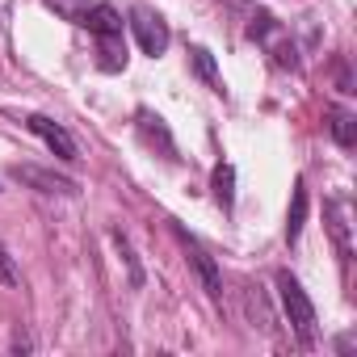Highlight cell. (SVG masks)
Segmentation results:
<instances>
[{"instance_id":"cell-1","label":"cell","mask_w":357,"mask_h":357,"mask_svg":"<svg viewBox=\"0 0 357 357\" xmlns=\"http://www.w3.org/2000/svg\"><path fill=\"white\" fill-rule=\"evenodd\" d=\"M278 298H282V311H286L290 328L298 332V340H303V344H311V340H315V307H311L307 290L298 286V278L278 273Z\"/></svg>"},{"instance_id":"cell-2","label":"cell","mask_w":357,"mask_h":357,"mask_svg":"<svg viewBox=\"0 0 357 357\" xmlns=\"http://www.w3.org/2000/svg\"><path fill=\"white\" fill-rule=\"evenodd\" d=\"M130 30H135L139 47H143V55L160 59V55L168 51V26H164L160 13H151V9H135V13H130Z\"/></svg>"},{"instance_id":"cell-3","label":"cell","mask_w":357,"mask_h":357,"mask_svg":"<svg viewBox=\"0 0 357 357\" xmlns=\"http://www.w3.org/2000/svg\"><path fill=\"white\" fill-rule=\"evenodd\" d=\"M176 240L185 244V252H190V261H194V269H198V278H202V286H206V294L219 303L223 298V278H219V269H215V261H211V252L198 244V240H190L181 227H176Z\"/></svg>"},{"instance_id":"cell-4","label":"cell","mask_w":357,"mask_h":357,"mask_svg":"<svg viewBox=\"0 0 357 357\" xmlns=\"http://www.w3.org/2000/svg\"><path fill=\"white\" fill-rule=\"evenodd\" d=\"M30 130H34V135H38V139H43L59 160H68V164L76 160V143H72V135H68L59 122H51L47 114H30Z\"/></svg>"},{"instance_id":"cell-5","label":"cell","mask_w":357,"mask_h":357,"mask_svg":"<svg viewBox=\"0 0 357 357\" xmlns=\"http://www.w3.org/2000/svg\"><path fill=\"white\" fill-rule=\"evenodd\" d=\"M13 181L34 185L38 194H76V181L55 176V172H47V168H34V164H17V168H13Z\"/></svg>"},{"instance_id":"cell-6","label":"cell","mask_w":357,"mask_h":357,"mask_svg":"<svg viewBox=\"0 0 357 357\" xmlns=\"http://www.w3.org/2000/svg\"><path fill=\"white\" fill-rule=\"evenodd\" d=\"M324 219H328V231H332V240H336L340 261H349V257H353V240H349V206H344L340 198H332V202L324 206Z\"/></svg>"},{"instance_id":"cell-7","label":"cell","mask_w":357,"mask_h":357,"mask_svg":"<svg viewBox=\"0 0 357 357\" xmlns=\"http://www.w3.org/2000/svg\"><path fill=\"white\" fill-rule=\"evenodd\" d=\"M80 26L89 30V34H122V13L114 9V5H105V0H93V9L80 17Z\"/></svg>"},{"instance_id":"cell-8","label":"cell","mask_w":357,"mask_h":357,"mask_svg":"<svg viewBox=\"0 0 357 357\" xmlns=\"http://www.w3.org/2000/svg\"><path fill=\"white\" fill-rule=\"evenodd\" d=\"M97 63L105 68V72H118V68H126V43H122V34H101L97 38Z\"/></svg>"},{"instance_id":"cell-9","label":"cell","mask_w":357,"mask_h":357,"mask_svg":"<svg viewBox=\"0 0 357 357\" xmlns=\"http://www.w3.org/2000/svg\"><path fill=\"white\" fill-rule=\"evenodd\" d=\"M303 219H307V190H303V181H298V185H294V206H290V215H286V240H290V244H298Z\"/></svg>"},{"instance_id":"cell-10","label":"cell","mask_w":357,"mask_h":357,"mask_svg":"<svg viewBox=\"0 0 357 357\" xmlns=\"http://www.w3.org/2000/svg\"><path fill=\"white\" fill-rule=\"evenodd\" d=\"M215 198H219L223 211L236 206V168H231V164H219V168H215Z\"/></svg>"},{"instance_id":"cell-11","label":"cell","mask_w":357,"mask_h":357,"mask_svg":"<svg viewBox=\"0 0 357 357\" xmlns=\"http://www.w3.org/2000/svg\"><path fill=\"white\" fill-rule=\"evenodd\" d=\"M328 130H332V139H336L340 147H353V139H357V135H353V114H349V109H332V114H328Z\"/></svg>"},{"instance_id":"cell-12","label":"cell","mask_w":357,"mask_h":357,"mask_svg":"<svg viewBox=\"0 0 357 357\" xmlns=\"http://www.w3.org/2000/svg\"><path fill=\"white\" fill-rule=\"evenodd\" d=\"M43 5H47V9H55L63 22H76V26H80V17L93 9V0H43Z\"/></svg>"},{"instance_id":"cell-13","label":"cell","mask_w":357,"mask_h":357,"mask_svg":"<svg viewBox=\"0 0 357 357\" xmlns=\"http://www.w3.org/2000/svg\"><path fill=\"white\" fill-rule=\"evenodd\" d=\"M194 68H198V76H202V80H206L215 93H223V84H219V72H215V59H211V51H202V47H198V51H194Z\"/></svg>"},{"instance_id":"cell-14","label":"cell","mask_w":357,"mask_h":357,"mask_svg":"<svg viewBox=\"0 0 357 357\" xmlns=\"http://www.w3.org/2000/svg\"><path fill=\"white\" fill-rule=\"evenodd\" d=\"M114 244L122 248V257H126V265H130V286H143V269H139V261H135V252H130V244L122 240V231H114Z\"/></svg>"},{"instance_id":"cell-15","label":"cell","mask_w":357,"mask_h":357,"mask_svg":"<svg viewBox=\"0 0 357 357\" xmlns=\"http://www.w3.org/2000/svg\"><path fill=\"white\" fill-rule=\"evenodd\" d=\"M0 282H5V286H17V265H13V257H9L5 244H0Z\"/></svg>"}]
</instances>
